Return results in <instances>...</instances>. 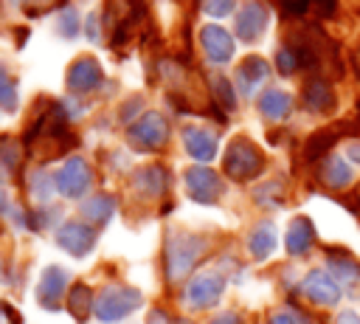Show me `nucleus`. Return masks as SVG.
<instances>
[{"mask_svg":"<svg viewBox=\"0 0 360 324\" xmlns=\"http://www.w3.org/2000/svg\"><path fill=\"white\" fill-rule=\"evenodd\" d=\"M186 189L194 203H217L222 194V180L208 166H191L186 169Z\"/></svg>","mask_w":360,"mask_h":324,"instance_id":"nucleus-8","label":"nucleus"},{"mask_svg":"<svg viewBox=\"0 0 360 324\" xmlns=\"http://www.w3.org/2000/svg\"><path fill=\"white\" fill-rule=\"evenodd\" d=\"M312 242H315L312 223H309L307 217H295V220L287 225V231H284V248H287V254L301 256V254H307V251L312 248Z\"/></svg>","mask_w":360,"mask_h":324,"instance_id":"nucleus-16","label":"nucleus"},{"mask_svg":"<svg viewBox=\"0 0 360 324\" xmlns=\"http://www.w3.org/2000/svg\"><path fill=\"white\" fill-rule=\"evenodd\" d=\"M304 104H307L312 113H326V110H332L335 96H332V90H329L326 82H309V85L304 87Z\"/></svg>","mask_w":360,"mask_h":324,"instance_id":"nucleus-21","label":"nucleus"},{"mask_svg":"<svg viewBox=\"0 0 360 324\" xmlns=\"http://www.w3.org/2000/svg\"><path fill=\"white\" fill-rule=\"evenodd\" d=\"M65 287H68V270L59 265H48L37 282V301L45 310H56L65 296Z\"/></svg>","mask_w":360,"mask_h":324,"instance_id":"nucleus-10","label":"nucleus"},{"mask_svg":"<svg viewBox=\"0 0 360 324\" xmlns=\"http://www.w3.org/2000/svg\"><path fill=\"white\" fill-rule=\"evenodd\" d=\"M352 177H354V172H352V166H349L346 161H340V158H326V161H323V180H326L332 189L349 186Z\"/></svg>","mask_w":360,"mask_h":324,"instance_id":"nucleus-23","label":"nucleus"},{"mask_svg":"<svg viewBox=\"0 0 360 324\" xmlns=\"http://www.w3.org/2000/svg\"><path fill=\"white\" fill-rule=\"evenodd\" d=\"M301 293H304L309 301L321 304V307H332V304L340 301V285H338V279L329 276V273L321 270V268H315V270H309V273L304 276Z\"/></svg>","mask_w":360,"mask_h":324,"instance_id":"nucleus-9","label":"nucleus"},{"mask_svg":"<svg viewBox=\"0 0 360 324\" xmlns=\"http://www.w3.org/2000/svg\"><path fill=\"white\" fill-rule=\"evenodd\" d=\"M8 203H6V192H3V186H0V208H6Z\"/></svg>","mask_w":360,"mask_h":324,"instance_id":"nucleus-37","label":"nucleus"},{"mask_svg":"<svg viewBox=\"0 0 360 324\" xmlns=\"http://www.w3.org/2000/svg\"><path fill=\"white\" fill-rule=\"evenodd\" d=\"M183 147H186V152H188L197 163L214 161V158H217V149H219L217 135H214L211 130H205V127H186V130H183Z\"/></svg>","mask_w":360,"mask_h":324,"instance_id":"nucleus-11","label":"nucleus"},{"mask_svg":"<svg viewBox=\"0 0 360 324\" xmlns=\"http://www.w3.org/2000/svg\"><path fill=\"white\" fill-rule=\"evenodd\" d=\"M17 163H20V147L11 138H0V166L11 172Z\"/></svg>","mask_w":360,"mask_h":324,"instance_id":"nucleus-28","label":"nucleus"},{"mask_svg":"<svg viewBox=\"0 0 360 324\" xmlns=\"http://www.w3.org/2000/svg\"><path fill=\"white\" fill-rule=\"evenodd\" d=\"M233 6H236V0H202V11L211 17H225L233 11Z\"/></svg>","mask_w":360,"mask_h":324,"instance_id":"nucleus-29","label":"nucleus"},{"mask_svg":"<svg viewBox=\"0 0 360 324\" xmlns=\"http://www.w3.org/2000/svg\"><path fill=\"white\" fill-rule=\"evenodd\" d=\"M56 245H59L65 254L82 259V256H87V254L96 248V231H93L87 223H82V220H68V223H62L59 231H56Z\"/></svg>","mask_w":360,"mask_h":324,"instance_id":"nucleus-7","label":"nucleus"},{"mask_svg":"<svg viewBox=\"0 0 360 324\" xmlns=\"http://www.w3.org/2000/svg\"><path fill=\"white\" fill-rule=\"evenodd\" d=\"M0 107L8 113L17 110V90H14V82L3 65H0Z\"/></svg>","mask_w":360,"mask_h":324,"instance_id":"nucleus-26","label":"nucleus"},{"mask_svg":"<svg viewBox=\"0 0 360 324\" xmlns=\"http://www.w3.org/2000/svg\"><path fill=\"white\" fill-rule=\"evenodd\" d=\"M335 324H360V316H357L354 310H340Z\"/></svg>","mask_w":360,"mask_h":324,"instance_id":"nucleus-32","label":"nucleus"},{"mask_svg":"<svg viewBox=\"0 0 360 324\" xmlns=\"http://www.w3.org/2000/svg\"><path fill=\"white\" fill-rule=\"evenodd\" d=\"M208 239L197 237L191 231H172L166 239V273L172 282L183 279L205 254Z\"/></svg>","mask_w":360,"mask_h":324,"instance_id":"nucleus-1","label":"nucleus"},{"mask_svg":"<svg viewBox=\"0 0 360 324\" xmlns=\"http://www.w3.org/2000/svg\"><path fill=\"white\" fill-rule=\"evenodd\" d=\"M93 290L87 287V285H76L70 293H68V310L73 313V318H79V321H84L87 318V313L93 310Z\"/></svg>","mask_w":360,"mask_h":324,"instance_id":"nucleus-24","label":"nucleus"},{"mask_svg":"<svg viewBox=\"0 0 360 324\" xmlns=\"http://www.w3.org/2000/svg\"><path fill=\"white\" fill-rule=\"evenodd\" d=\"M211 85H214V93L219 96V101L225 104V110H231V107H233V87H231V85H228L222 76H217Z\"/></svg>","mask_w":360,"mask_h":324,"instance_id":"nucleus-30","label":"nucleus"},{"mask_svg":"<svg viewBox=\"0 0 360 324\" xmlns=\"http://www.w3.org/2000/svg\"><path fill=\"white\" fill-rule=\"evenodd\" d=\"M169 138V121L158 113V110H149L143 113L132 127H129V141L138 147V149H158L163 147Z\"/></svg>","mask_w":360,"mask_h":324,"instance_id":"nucleus-6","label":"nucleus"},{"mask_svg":"<svg viewBox=\"0 0 360 324\" xmlns=\"http://www.w3.org/2000/svg\"><path fill=\"white\" fill-rule=\"evenodd\" d=\"M225 293V279L222 273H214V270H205V273H197L186 290H183V301L186 307L191 310H205V307H214Z\"/></svg>","mask_w":360,"mask_h":324,"instance_id":"nucleus-5","label":"nucleus"},{"mask_svg":"<svg viewBox=\"0 0 360 324\" xmlns=\"http://www.w3.org/2000/svg\"><path fill=\"white\" fill-rule=\"evenodd\" d=\"M267 73H270V68H267V62H264L262 56H248V59L236 68V85H239V90H242L245 96H250V93L267 79Z\"/></svg>","mask_w":360,"mask_h":324,"instance_id":"nucleus-17","label":"nucleus"},{"mask_svg":"<svg viewBox=\"0 0 360 324\" xmlns=\"http://www.w3.org/2000/svg\"><path fill=\"white\" fill-rule=\"evenodd\" d=\"M79 211H82V217L90 220V223H107V220L112 217V211H115V200H112L110 194H93V197H87V200L79 206Z\"/></svg>","mask_w":360,"mask_h":324,"instance_id":"nucleus-19","label":"nucleus"},{"mask_svg":"<svg viewBox=\"0 0 360 324\" xmlns=\"http://www.w3.org/2000/svg\"><path fill=\"white\" fill-rule=\"evenodd\" d=\"M267 28V8L259 3H248L236 14V37L242 42H256Z\"/></svg>","mask_w":360,"mask_h":324,"instance_id":"nucleus-12","label":"nucleus"},{"mask_svg":"<svg viewBox=\"0 0 360 324\" xmlns=\"http://www.w3.org/2000/svg\"><path fill=\"white\" fill-rule=\"evenodd\" d=\"M276 245H278V231H276V225L270 220H262V223H256L250 228V234H248V251H250L253 259H259V262L267 259L276 251Z\"/></svg>","mask_w":360,"mask_h":324,"instance_id":"nucleus-15","label":"nucleus"},{"mask_svg":"<svg viewBox=\"0 0 360 324\" xmlns=\"http://www.w3.org/2000/svg\"><path fill=\"white\" fill-rule=\"evenodd\" d=\"M146 324H172V321H169V316H166L163 310H152V313L146 316Z\"/></svg>","mask_w":360,"mask_h":324,"instance_id":"nucleus-33","label":"nucleus"},{"mask_svg":"<svg viewBox=\"0 0 360 324\" xmlns=\"http://www.w3.org/2000/svg\"><path fill=\"white\" fill-rule=\"evenodd\" d=\"M346 158H352L354 163H360V141H352V144H346Z\"/></svg>","mask_w":360,"mask_h":324,"instance_id":"nucleus-34","label":"nucleus"},{"mask_svg":"<svg viewBox=\"0 0 360 324\" xmlns=\"http://www.w3.org/2000/svg\"><path fill=\"white\" fill-rule=\"evenodd\" d=\"M53 192H56L53 175H48V172H31V194L37 200H51Z\"/></svg>","mask_w":360,"mask_h":324,"instance_id":"nucleus-25","label":"nucleus"},{"mask_svg":"<svg viewBox=\"0 0 360 324\" xmlns=\"http://www.w3.org/2000/svg\"><path fill=\"white\" fill-rule=\"evenodd\" d=\"M200 42H202V51L208 54V59L217 62V65H222V62H228L233 56V39L219 25H205L200 31Z\"/></svg>","mask_w":360,"mask_h":324,"instance_id":"nucleus-14","label":"nucleus"},{"mask_svg":"<svg viewBox=\"0 0 360 324\" xmlns=\"http://www.w3.org/2000/svg\"><path fill=\"white\" fill-rule=\"evenodd\" d=\"M28 3H31L34 8H48V6H53L56 0H28Z\"/></svg>","mask_w":360,"mask_h":324,"instance_id":"nucleus-36","label":"nucleus"},{"mask_svg":"<svg viewBox=\"0 0 360 324\" xmlns=\"http://www.w3.org/2000/svg\"><path fill=\"white\" fill-rule=\"evenodd\" d=\"M225 175L233 177V180H253L262 166H264V158L259 152V147L250 141V138H233L228 144V152H225Z\"/></svg>","mask_w":360,"mask_h":324,"instance_id":"nucleus-3","label":"nucleus"},{"mask_svg":"<svg viewBox=\"0 0 360 324\" xmlns=\"http://www.w3.org/2000/svg\"><path fill=\"white\" fill-rule=\"evenodd\" d=\"M53 183H56V192L68 200H79L90 183H93V169L90 163L82 158V155H70L56 172H53Z\"/></svg>","mask_w":360,"mask_h":324,"instance_id":"nucleus-4","label":"nucleus"},{"mask_svg":"<svg viewBox=\"0 0 360 324\" xmlns=\"http://www.w3.org/2000/svg\"><path fill=\"white\" fill-rule=\"evenodd\" d=\"M143 304L141 290L135 287H124V285H110L104 287L96 301H93V313L98 321H118L124 316H129L132 310H138Z\"/></svg>","mask_w":360,"mask_h":324,"instance_id":"nucleus-2","label":"nucleus"},{"mask_svg":"<svg viewBox=\"0 0 360 324\" xmlns=\"http://www.w3.org/2000/svg\"><path fill=\"white\" fill-rule=\"evenodd\" d=\"M290 107H292V99H290L287 90L270 87V90H264V93L259 96V110H262V116L270 118V121L287 118V116H290Z\"/></svg>","mask_w":360,"mask_h":324,"instance_id":"nucleus-18","label":"nucleus"},{"mask_svg":"<svg viewBox=\"0 0 360 324\" xmlns=\"http://www.w3.org/2000/svg\"><path fill=\"white\" fill-rule=\"evenodd\" d=\"M208 324H242V318H239L236 313H219V316H214Z\"/></svg>","mask_w":360,"mask_h":324,"instance_id":"nucleus-31","label":"nucleus"},{"mask_svg":"<svg viewBox=\"0 0 360 324\" xmlns=\"http://www.w3.org/2000/svg\"><path fill=\"white\" fill-rule=\"evenodd\" d=\"M56 31L65 37V39H73L79 34V14L73 8H65L59 17H56Z\"/></svg>","mask_w":360,"mask_h":324,"instance_id":"nucleus-27","label":"nucleus"},{"mask_svg":"<svg viewBox=\"0 0 360 324\" xmlns=\"http://www.w3.org/2000/svg\"><path fill=\"white\" fill-rule=\"evenodd\" d=\"M101 85V68L96 59L90 56H82L76 59L70 68H68V87L73 93H90Z\"/></svg>","mask_w":360,"mask_h":324,"instance_id":"nucleus-13","label":"nucleus"},{"mask_svg":"<svg viewBox=\"0 0 360 324\" xmlns=\"http://www.w3.org/2000/svg\"><path fill=\"white\" fill-rule=\"evenodd\" d=\"M329 270L338 276V285H343V287H354V285H360V265L354 262V259H349V256H329Z\"/></svg>","mask_w":360,"mask_h":324,"instance_id":"nucleus-22","label":"nucleus"},{"mask_svg":"<svg viewBox=\"0 0 360 324\" xmlns=\"http://www.w3.org/2000/svg\"><path fill=\"white\" fill-rule=\"evenodd\" d=\"M135 189L146 197H160L166 189V172L160 166H146L135 175Z\"/></svg>","mask_w":360,"mask_h":324,"instance_id":"nucleus-20","label":"nucleus"},{"mask_svg":"<svg viewBox=\"0 0 360 324\" xmlns=\"http://www.w3.org/2000/svg\"><path fill=\"white\" fill-rule=\"evenodd\" d=\"M267 324H295V318H292L290 313H273Z\"/></svg>","mask_w":360,"mask_h":324,"instance_id":"nucleus-35","label":"nucleus"}]
</instances>
